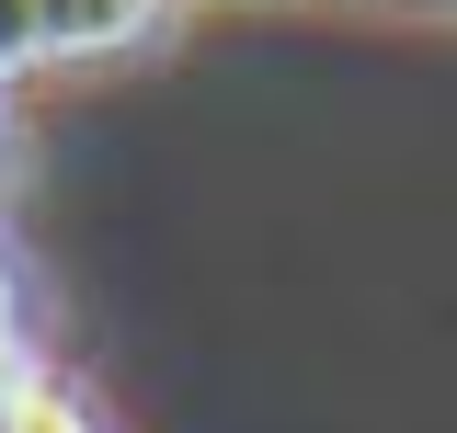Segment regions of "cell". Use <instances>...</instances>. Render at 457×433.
<instances>
[{
	"mask_svg": "<svg viewBox=\"0 0 457 433\" xmlns=\"http://www.w3.org/2000/svg\"><path fill=\"white\" fill-rule=\"evenodd\" d=\"M23 69H57L46 57V0H0V103H12Z\"/></svg>",
	"mask_w": 457,
	"mask_h": 433,
	"instance_id": "2",
	"label": "cell"
},
{
	"mask_svg": "<svg viewBox=\"0 0 457 433\" xmlns=\"http://www.w3.org/2000/svg\"><path fill=\"white\" fill-rule=\"evenodd\" d=\"M0 433H104V422H92V399H80L69 377L23 365V377H12V399H0Z\"/></svg>",
	"mask_w": 457,
	"mask_h": 433,
	"instance_id": "1",
	"label": "cell"
},
{
	"mask_svg": "<svg viewBox=\"0 0 457 433\" xmlns=\"http://www.w3.org/2000/svg\"><path fill=\"white\" fill-rule=\"evenodd\" d=\"M23 365H35V354H23V308H12V274H0V399H12Z\"/></svg>",
	"mask_w": 457,
	"mask_h": 433,
	"instance_id": "3",
	"label": "cell"
}]
</instances>
